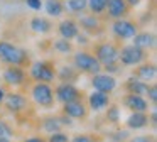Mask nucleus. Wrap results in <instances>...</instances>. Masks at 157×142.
Instances as JSON below:
<instances>
[{
    "instance_id": "nucleus-1",
    "label": "nucleus",
    "mask_w": 157,
    "mask_h": 142,
    "mask_svg": "<svg viewBox=\"0 0 157 142\" xmlns=\"http://www.w3.org/2000/svg\"><path fill=\"white\" fill-rule=\"evenodd\" d=\"M0 59L10 66H22L27 61V54L22 49L15 47L14 44L0 41Z\"/></svg>"
},
{
    "instance_id": "nucleus-2",
    "label": "nucleus",
    "mask_w": 157,
    "mask_h": 142,
    "mask_svg": "<svg viewBox=\"0 0 157 142\" xmlns=\"http://www.w3.org/2000/svg\"><path fill=\"white\" fill-rule=\"evenodd\" d=\"M75 66L79 71H83V73H91V74L100 73V69H101L100 61L90 53H76L75 54Z\"/></svg>"
},
{
    "instance_id": "nucleus-3",
    "label": "nucleus",
    "mask_w": 157,
    "mask_h": 142,
    "mask_svg": "<svg viewBox=\"0 0 157 142\" xmlns=\"http://www.w3.org/2000/svg\"><path fill=\"white\" fill-rule=\"evenodd\" d=\"M145 51L140 49L137 46H125L122 51H118V59L122 61V64L125 66H135V64H140L144 59H145Z\"/></svg>"
},
{
    "instance_id": "nucleus-4",
    "label": "nucleus",
    "mask_w": 157,
    "mask_h": 142,
    "mask_svg": "<svg viewBox=\"0 0 157 142\" xmlns=\"http://www.w3.org/2000/svg\"><path fill=\"white\" fill-rule=\"evenodd\" d=\"M32 98L41 107H51L54 101V91L48 83H36L32 86Z\"/></svg>"
},
{
    "instance_id": "nucleus-5",
    "label": "nucleus",
    "mask_w": 157,
    "mask_h": 142,
    "mask_svg": "<svg viewBox=\"0 0 157 142\" xmlns=\"http://www.w3.org/2000/svg\"><path fill=\"white\" fill-rule=\"evenodd\" d=\"M95 54H96V59L100 61V64H103V66L115 64L118 61V49L110 42L98 44L95 49Z\"/></svg>"
},
{
    "instance_id": "nucleus-6",
    "label": "nucleus",
    "mask_w": 157,
    "mask_h": 142,
    "mask_svg": "<svg viewBox=\"0 0 157 142\" xmlns=\"http://www.w3.org/2000/svg\"><path fill=\"white\" fill-rule=\"evenodd\" d=\"M31 76L37 83H49V81L54 80V68H52V64L46 63V61L34 63L31 68Z\"/></svg>"
},
{
    "instance_id": "nucleus-7",
    "label": "nucleus",
    "mask_w": 157,
    "mask_h": 142,
    "mask_svg": "<svg viewBox=\"0 0 157 142\" xmlns=\"http://www.w3.org/2000/svg\"><path fill=\"white\" fill-rule=\"evenodd\" d=\"M112 30L118 39H132L137 34V26L130 20L125 19H117L112 26Z\"/></svg>"
},
{
    "instance_id": "nucleus-8",
    "label": "nucleus",
    "mask_w": 157,
    "mask_h": 142,
    "mask_svg": "<svg viewBox=\"0 0 157 142\" xmlns=\"http://www.w3.org/2000/svg\"><path fill=\"white\" fill-rule=\"evenodd\" d=\"M91 85L96 91H103V93H110V91L115 90L117 86V80L112 76V74H101V73H96L93 74V80Z\"/></svg>"
},
{
    "instance_id": "nucleus-9",
    "label": "nucleus",
    "mask_w": 157,
    "mask_h": 142,
    "mask_svg": "<svg viewBox=\"0 0 157 142\" xmlns=\"http://www.w3.org/2000/svg\"><path fill=\"white\" fill-rule=\"evenodd\" d=\"M79 90L76 86H73L71 83H61L56 88V98H58L61 103H68V101H75L79 100Z\"/></svg>"
},
{
    "instance_id": "nucleus-10",
    "label": "nucleus",
    "mask_w": 157,
    "mask_h": 142,
    "mask_svg": "<svg viewBox=\"0 0 157 142\" xmlns=\"http://www.w3.org/2000/svg\"><path fill=\"white\" fill-rule=\"evenodd\" d=\"M106 12L112 19H123L125 15H128L130 7L125 3V0H106Z\"/></svg>"
},
{
    "instance_id": "nucleus-11",
    "label": "nucleus",
    "mask_w": 157,
    "mask_h": 142,
    "mask_svg": "<svg viewBox=\"0 0 157 142\" xmlns=\"http://www.w3.org/2000/svg\"><path fill=\"white\" fill-rule=\"evenodd\" d=\"M25 80V73L21 66H9L7 69L4 71V81L7 85H14V86H19L22 85Z\"/></svg>"
},
{
    "instance_id": "nucleus-12",
    "label": "nucleus",
    "mask_w": 157,
    "mask_h": 142,
    "mask_svg": "<svg viewBox=\"0 0 157 142\" xmlns=\"http://www.w3.org/2000/svg\"><path fill=\"white\" fill-rule=\"evenodd\" d=\"M64 115L69 118H85L86 117V107L81 100L68 101L64 103Z\"/></svg>"
},
{
    "instance_id": "nucleus-13",
    "label": "nucleus",
    "mask_w": 157,
    "mask_h": 142,
    "mask_svg": "<svg viewBox=\"0 0 157 142\" xmlns=\"http://www.w3.org/2000/svg\"><path fill=\"white\" fill-rule=\"evenodd\" d=\"M88 103H90V108L95 112H100L103 108L108 107L110 103V98H108V93H103V91H93L88 98Z\"/></svg>"
},
{
    "instance_id": "nucleus-14",
    "label": "nucleus",
    "mask_w": 157,
    "mask_h": 142,
    "mask_svg": "<svg viewBox=\"0 0 157 142\" xmlns=\"http://www.w3.org/2000/svg\"><path fill=\"white\" fill-rule=\"evenodd\" d=\"M27 105V100L22 97L21 93H9L5 95V107L10 112H21L25 108Z\"/></svg>"
},
{
    "instance_id": "nucleus-15",
    "label": "nucleus",
    "mask_w": 157,
    "mask_h": 142,
    "mask_svg": "<svg viewBox=\"0 0 157 142\" xmlns=\"http://www.w3.org/2000/svg\"><path fill=\"white\" fill-rule=\"evenodd\" d=\"M123 103L127 105V108H130L132 112H145L147 110V101L140 95H127Z\"/></svg>"
},
{
    "instance_id": "nucleus-16",
    "label": "nucleus",
    "mask_w": 157,
    "mask_h": 142,
    "mask_svg": "<svg viewBox=\"0 0 157 142\" xmlns=\"http://www.w3.org/2000/svg\"><path fill=\"white\" fill-rule=\"evenodd\" d=\"M59 34L63 36V39H73L79 34V27L75 20L71 19H66L59 24Z\"/></svg>"
},
{
    "instance_id": "nucleus-17",
    "label": "nucleus",
    "mask_w": 157,
    "mask_h": 142,
    "mask_svg": "<svg viewBox=\"0 0 157 142\" xmlns=\"http://www.w3.org/2000/svg\"><path fill=\"white\" fill-rule=\"evenodd\" d=\"M133 39V46L140 47V49H150V47L155 46V36L149 32H137Z\"/></svg>"
},
{
    "instance_id": "nucleus-18",
    "label": "nucleus",
    "mask_w": 157,
    "mask_h": 142,
    "mask_svg": "<svg viewBox=\"0 0 157 142\" xmlns=\"http://www.w3.org/2000/svg\"><path fill=\"white\" fill-rule=\"evenodd\" d=\"M149 124V117L145 115V112H133L128 118H127V127L130 128H144Z\"/></svg>"
},
{
    "instance_id": "nucleus-19",
    "label": "nucleus",
    "mask_w": 157,
    "mask_h": 142,
    "mask_svg": "<svg viewBox=\"0 0 157 142\" xmlns=\"http://www.w3.org/2000/svg\"><path fill=\"white\" fill-rule=\"evenodd\" d=\"M155 66L154 64H142V66H139L137 68V71H135V76H137V80H140V81H150V80H154L155 78Z\"/></svg>"
},
{
    "instance_id": "nucleus-20",
    "label": "nucleus",
    "mask_w": 157,
    "mask_h": 142,
    "mask_svg": "<svg viewBox=\"0 0 157 142\" xmlns=\"http://www.w3.org/2000/svg\"><path fill=\"white\" fill-rule=\"evenodd\" d=\"M51 22H49L48 19H44V17H34V19L31 20V29L34 30V32H39V34H48L49 30H51Z\"/></svg>"
},
{
    "instance_id": "nucleus-21",
    "label": "nucleus",
    "mask_w": 157,
    "mask_h": 142,
    "mask_svg": "<svg viewBox=\"0 0 157 142\" xmlns=\"http://www.w3.org/2000/svg\"><path fill=\"white\" fill-rule=\"evenodd\" d=\"M147 88L149 85L145 81H140V80H128L127 81V90H128L130 95H145L147 93Z\"/></svg>"
},
{
    "instance_id": "nucleus-22",
    "label": "nucleus",
    "mask_w": 157,
    "mask_h": 142,
    "mask_svg": "<svg viewBox=\"0 0 157 142\" xmlns=\"http://www.w3.org/2000/svg\"><path fill=\"white\" fill-rule=\"evenodd\" d=\"M79 24H81V29L86 30V32H96L98 27H100V22H98V19H96L95 14H93V15L81 17V22Z\"/></svg>"
},
{
    "instance_id": "nucleus-23",
    "label": "nucleus",
    "mask_w": 157,
    "mask_h": 142,
    "mask_svg": "<svg viewBox=\"0 0 157 142\" xmlns=\"http://www.w3.org/2000/svg\"><path fill=\"white\" fill-rule=\"evenodd\" d=\"M46 12L51 17H59L64 12V5L61 0H46Z\"/></svg>"
},
{
    "instance_id": "nucleus-24",
    "label": "nucleus",
    "mask_w": 157,
    "mask_h": 142,
    "mask_svg": "<svg viewBox=\"0 0 157 142\" xmlns=\"http://www.w3.org/2000/svg\"><path fill=\"white\" fill-rule=\"evenodd\" d=\"M86 7L91 10V14L98 15V14L105 12V9H106V0H86Z\"/></svg>"
},
{
    "instance_id": "nucleus-25",
    "label": "nucleus",
    "mask_w": 157,
    "mask_h": 142,
    "mask_svg": "<svg viewBox=\"0 0 157 142\" xmlns=\"http://www.w3.org/2000/svg\"><path fill=\"white\" fill-rule=\"evenodd\" d=\"M42 128H44L46 132H49V134L59 132V128H61V120H59V118H46V120L42 122Z\"/></svg>"
},
{
    "instance_id": "nucleus-26",
    "label": "nucleus",
    "mask_w": 157,
    "mask_h": 142,
    "mask_svg": "<svg viewBox=\"0 0 157 142\" xmlns=\"http://www.w3.org/2000/svg\"><path fill=\"white\" fill-rule=\"evenodd\" d=\"M66 9H68L69 12L79 14L86 9V0H68V2H66Z\"/></svg>"
},
{
    "instance_id": "nucleus-27",
    "label": "nucleus",
    "mask_w": 157,
    "mask_h": 142,
    "mask_svg": "<svg viewBox=\"0 0 157 142\" xmlns=\"http://www.w3.org/2000/svg\"><path fill=\"white\" fill-rule=\"evenodd\" d=\"M14 135L12 127L5 120H0V139H10Z\"/></svg>"
},
{
    "instance_id": "nucleus-28",
    "label": "nucleus",
    "mask_w": 157,
    "mask_h": 142,
    "mask_svg": "<svg viewBox=\"0 0 157 142\" xmlns=\"http://www.w3.org/2000/svg\"><path fill=\"white\" fill-rule=\"evenodd\" d=\"M54 49L59 51V53H69L71 51V44H69V39H59L54 42Z\"/></svg>"
},
{
    "instance_id": "nucleus-29",
    "label": "nucleus",
    "mask_w": 157,
    "mask_h": 142,
    "mask_svg": "<svg viewBox=\"0 0 157 142\" xmlns=\"http://www.w3.org/2000/svg\"><path fill=\"white\" fill-rule=\"evenodd\" d=\"M106 118H108V122H113V124H117V122L120 120V110L118 107H110L108 112H106Z\"/></svg>"
},
{
    "instance_id": "nucleus-30",
    "label": "nucleus",
    "mask_w": 157,
    "mask_h": 142,
    "mask_svg": "<svg viewBox=\"0 0 157 142\" xmlns=\"http://www.w3.org/2000/svg\"><path fill=\"white\" fill-rule=\"evenodd\" d=\"M48 142H69V139H68V135L63 134V132H52V134L49 135Z\"/></svg>"
},
{
    "instance_id": "nucleus-31",
    "label": "nucleus",
    "mask_w": 157,
    "mask_h": 142,
    "mask_svg": "<svg viewBox=\"0 0 157 142\" xmlns=\"http://www.w3.org/2000/svg\"><path fill=\"white\" fill-rule=\"evenodd\" d=\"M71 142H96L91 135H86V134H81V135H76Z\"/></svg>"
},
{
    "instance_id": "nucleus-32",
    "label": "nucleus",
    "mask_w": 157,
    "mask_h": 142,
    "mask_svg": "<svg viewBox=\"0 0 157 142\" xmlns=\"http://www.w3.org/2000/svg\"><path fill=\"white\" fill-rule=\"evenodd\" d=\"M25 3H27V7H31L32 10H41V7H42L41 0H25Z\"/></svg>"
},
{
    "instance_id": "nucleus-33",
    "label": "nucleus",
    "mask_w": 157,
    "mask_h": 142,
    "mask_svg": "<svg viewBox=\"0 0 157 142\" xmlns=\"http://www.w3.org/2000/svg\"><path fill=\"white\" fill-rule=\"evenodd\" d=\"M147 93H149L150 101H154V103H155V101H157V88L152 85V86H149V88H147Z\"/></svg>"
},
{
    "instance_id": "nucleus-34",
    "label": "nucleus",
    "mask_w": 157,
    "mask_h": 142,
    "mask_svg": "<svg viewBox=\"0 0 157 142\" xmlns=\"http://www.w3.org/2000/svg\"><path fill=\"white\" fill-rule=\"evenodd\" d=\"M105 69L108 73H115V71H118V66L117 64H108V66H105Z\"/></svg>"
},
{
    "instance_id": "nucleus-35",
    "label": "nucleus",
    "mask_w": 157,
    "mask_h": 142,
    "mask_svg": "<svg viewBox=\"0 0 157 142\" xmlns=\"http://www.w3.org/2000/svg\"><path fill=\"white\" fill-rule=\"evenodd\" d=\"M140 2H142V0H125V3H127L128 7H137Z\"/></svg>"
},
{
    "instance_id": "nucleus-36",
    "label": "nucleus",
    "mask_w": 157,
    "mask_h": 142,
    "mask_svg": "<svg viewBox=\"0 0 157 142\" xmlns=\"http://www.w3.org/2000/svg\"><path fill=\"white\" fill-rule=\"evenodd\" d=\"M24 142H46V140L41 137H29V139H25Z\"/></svg>"
},
{
    "instance_id": "nucleus-37",
    "label": "nucleus",
    "mask_w": 157,
    "mask_h": 142,
    "mask_svg": "<svg viewBox=\"0 0 157 142\" xmlns=\"http://www.w3.org/2000/svg\"><path fill=\"white\" fill-rule=\"evenodd\" d=\"M76 39H78L79 44H86V42H88V41H86V37L81 36V34H78V36H76Z\"/></svg>"
},
{
    "instance_id": "nucleus-38",
    "label": "nucleus",
    "mask_w": 157,
    "mask_h": 142,
    "mask_svg": "<svg viewBox=\"0 0 157 142\" xmlns=\"http://www.w3.org/2000/svg\"><path fill=\"white\" fill-rule=\"evenodd\" d=\"M4 97H5V91H4V90H2V88H0V101L4 100Z\"/></svg>"
},
{
    "instance_id": "nucleus-39",
    "label": "nucleus",
    "mask_w": 157,
    "mask_h": 142,
    "mask_svg": "<svg viewBox=\"0 0 157 142\" xmlns=\"http://www.w3.org/2000/svg\"><path fill=\"white\" fill-rule=\"evenodd\" d=\"M133 142H149L147 139H137V140H133Z\"/></svg>"
},
{
    "instance_id": "nucleus-40",
    "label": "nucleus",
    "mask_w": 157,
    "mask_h": 142,
    "mask_svg": "<svg viewBox=\"0 0 157 142\" xmlns=\"http://www.w3.org/2000/svg\"><path fill=\"white\" fill-rule=\"evenodd\" d=\"M0 142H10L9 139H0Z\"/></svg>"
}]
</instances>
